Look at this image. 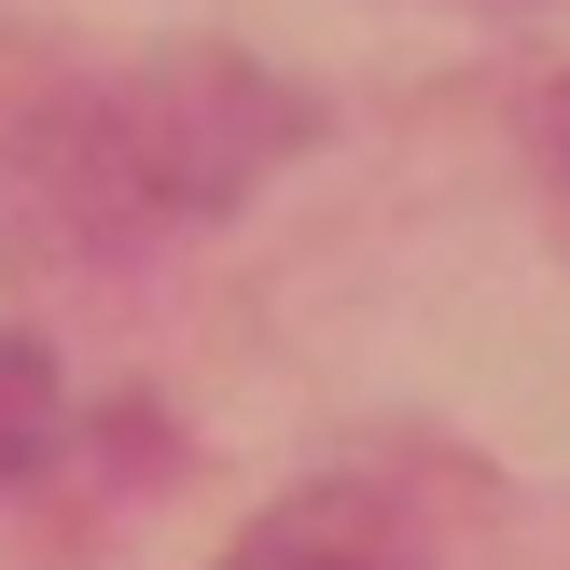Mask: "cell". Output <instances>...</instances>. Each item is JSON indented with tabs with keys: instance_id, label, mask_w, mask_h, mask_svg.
Listing matches in <instances>:
<instances>
[{
	"instance_id": "cell-3",
	"label": "cell",
	"mask_w": 570,
	"mask_h": 570,
	"mask_svg": "<svg viewBox=\"0 0 570 570\" xmlns=\"http://www.w3.org/2000/svg\"><path fill=\"white\" fill-rule=\"evenodd\" d=\"M557 167H570V111H557Z\"/></svg>"
},
{
	"instance_id": "cell-1",
	"label": "cell",
	"mask_w": 570,
	"mask_h": 570,
	"mask_svg": "<svg viewBox=\"0 0 570 570\" xmlns=\"http://www.w3.org/2000/svg\"><path fill=\"white\" fill-rule=\"evenodd\" d=\"M223 570H404V557H390V515L362 488H321V501H293V515H265Z\"/></svg>"
},
{
	"instance_id": "cell-2",
	"label": "cell",
	"mask_w": 570,
	"mask_h": 570,
	"mask_svg": "<svg viewBox=\"0 0 570 570\" xmlns=\"http://www.w3.org/2000/svg\"><path fill=\"white\" fill-rule=\"evenodd\" d=\"M56 432H70V390H56V362L28 348V334H0V488L14 473L56 460Z\"/></svg>"
}]
</instances>
